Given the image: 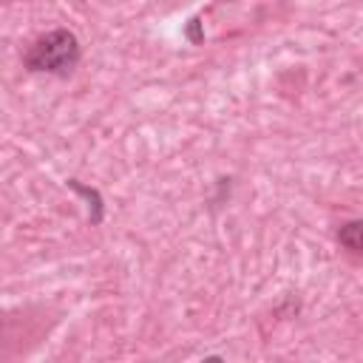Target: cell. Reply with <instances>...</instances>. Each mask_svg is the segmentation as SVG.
Here are the masks:
<instances>
[{
    "label": "cell",
    "instance_id": "1",
    "mask_svg": "<svg viewBox=\"0 0 363 363\" xmlns=\"http://www.w3.org/2000/svg\"><path fill=\"white\" fill-rule=\"evenodd\" d=\"M79 62V40L68 28H54L26 51V68L68 77Z\"/></svg>",
    "mask_w": 363,
    "mask_h": 363
},
{
    "label": "cell",
    "instance_id": "2",
    "mask_svg": "<svg viewBox=\"0 0 363 363\" xmlns=\"http://www.w3.org/2000/svg\"><path fill=\"white\" fill-rule=\"evenodd\" d=\"M337 241H340V244H343L349 252L363 255V218L343 224V227L337 230Z\"/></svg>",
    "mask_w": 363,
    "mask_h": 363
},
{
    "label": "cell",
    "instance_id": "3",
    "mask_svg": "<svg viewBox=\"0 0 363 363\" xmlns=\"http://www.w3.org/2000/svg\"><path fill=\"white\" fill-rule=\"evenodd\" d=\"M68 184H71L77 193H82L88 201H94V204H91V207H94V218H91V224H99V221H102V199H99V193H96V190H91V187H85V184H79L77 179H71Z\"/></svg>",
    "mask_w": 363,
    "mask_h": 363
},
{
    "label": "cell",
    "instance_id": "4",
    "mask_svg": "<svg viewBox=\"0 0 363 363\" xmlns=\"http://www.w3.org/2000/svg\"><path fill=\"white\" fill-rule=\"evenodd\" d=\"M187 37H190L193 43H199V40H201V31H199V20H190V26H187Z\"/></svg>",
    "mask_w": 363,
    "mask_h": 363
},
{
    "label": "cell",
    "instance_id": "5",
    "mask_svg": "<svg viewBox=\"0 0 363 363\" xmlns=\"http://www.w3.org/2000/svg\"><path fill=\"white\" fill-rule=\"evenodd\" d=\"M204 363H221V357H207Z\"/></svg>",
    "mask_w": 363,
    "mask_h": 363
}]
</instances>
